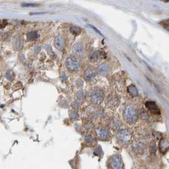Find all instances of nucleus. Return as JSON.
<instances>
[{"label": "nucleus", "instance_id": "0eeeda50", "mask_svg": "<svg viewBox=\"0 0 169 169\" xmlns=\"http://www.w3.org/2000/svg\"><path fill=\"white\" fill-rule=\"evenodd\" d=\"M97 136L99 139L106 141L110 138V133L105 129L99 128L97 130Z\"/></svg>", "mask_w": 169, "mask_h": 169}, {"label": "nucleus", "instance_id": "6ab92c4d", "mask_svg": "<svg viewBox=\"0 0 169 169\" xmlns=\"http://www.w3.org/2000/svg\"><path fill=\"white\" fill-rule=\"evenodd\" d=\"M7 21L5 20H0V29L5 27L6 26H7Z\"/></svg>", "mask_w": 169, "mask_h": 169}, {"label": "nucleus", "instance_id": "f257e3e1", "mask_svg": "<svg viewBox=\"0 0 169 169\" xmlns=\"http://www.w3.org/2000/svg\"><path fill=\"white\" fill-rule=\"evenodd\" d=\"M104 93L99 89H93L90 92L88 99L90 101L95 104H100L104 99Z\"/></svg>", "mask_w": 169, "mask_h": 169}, {"label": "nucleus", "instance_id": "a211bd4d", "mask_svg": "<svg viewBox=\"0 0 169 169\" xmlns=\"http://www.w3.org/2000/svg\"><path fill=\"white\" fill-rule=\"evenodd\" d=\"M39 5L34 3H24L22 5V7H38Z\"/></svg>", "mask_w": 169, "mask_h": 169}, {"label": "nucleus", "instance_id": "4be33fe9", "mask_svg": "<svg viewBox=\"0 0 169 169\" xmlns=\"http://www.w3.org/2000/svg\"><path fill=\"white\" fill-rule=\"evenodd\" d=\"M79 106H80V104L78 102H75L73 103V107L75 109H78V107H79Z\"/></svg>", "mask_w": 169, "mask_h": 169}, {"label": "nucleus", "instance_id": "2eb2a0df", "mask_svg": "<svg viewBox=\"0 0 169 169\" xmlns=\"http://www.w3.org/2000/svg\"><path fill=\"white\" fill-rule=\"evenodd\" d=\"M38 38V34L35 31L29 32L27 34V39L29 41H33Z\"/></svg>", "mask_w": 169, "mask_h": 169}, {"label": "nucleus", "instance_id": "f3484780", "mask_svg": "<svg viewBox=\"0 0 169 169\" xmlns=\"http://www.w3.org/2000/svg\"><path fill=\"white\" fill-rule=\"evenodd\" d=\"M76 97L79 100L82 101L84 99V94H83V92L81 91V90H80V91H78L76 93Z\"/></svg>", "mask_w": 169, "mask_h": 169}, {"label": "nucleus", "instance_id": "7ed1b4c3", "mask_svg": "<svg viewBox=\"0 0 169 169\" xmlns=\"http://www.w3.org/2000/svg\"><path fill=\"white\" fill-rule=\"evenodd\" d=\"M65 65L69 71H76L80 68V63L76 57L70 56L65 60Z\"/></svg>", "mask_w": 169, "mask_h": 169}, {"label": "nucleus", "instance_id": "9b49d317", "mask_svg": "<svg viewBox=\"0 0 169 169\" xmlns=\"http://www.w3.org/2000/svg\"><path fill=\"white\" fill-rule=\"evenodd\" d=\"M63 38L61 36H59L55 40V46L57 49H60L63 45Z\"/></svg>", "mask_w": 169, "mask_h": 169}, {"label": "nucleus", "instance_id": "423d86ee", "mask_svg": "<svg viewBox=\"0 0 169 169\" xmlns=\"http://www.w3.org/2000/svg\"><path fill=\"white\" fill-rule=\"evenodd\" d=\"M145 106L148 109V110L150 111L151 113L155 114H160V110L157 106L156 103L153 101H147L145 103Z\"/></svg>", "mask_w": 169, "mask_h": 169}, {"label": "nucleus", "instance_id": "ddd939ff", "mask_svg": "<svg viewBox=\"0 0 169 169\" xmlns=\"http://www.w3.org/2000/svg\"><path fill=\"white\" fill-rule=\"evenodd\" d=\"M99 54L96 52H93L89 55L88 59L90 62H96L99 59Z\"/></svg>", "mask_w": 169, "mask_h": 169}, {"label": "nucleus", "instance_id": "6e6552de", "mask_svg": "<svg viewBox=\"0 0 169 169\" xmlns=\"http://www.w3.org/2000/svg\"><path fill=\"white\" fill-rule=\"evenodd\" d=\"M95 72L94 70L92 68H88L84 72V78L87 80H92L95 77Z\"/></svg>", "mask_w": 169, "mask_h": 169}, {"label": "nucleus", "instance_id": "4468645a", "mask_svg": "<svg viewBox=\"0 0 169 169\" xmlns=\"http://www.w3.org/2000/svg\"><path fill=\"white\" fill-rule=\"evenodd\" d=\"M160 150H161V151L163 152V153H164L166 149H167L168 147V142L166 141L165 140H162L160 142Z\"/></svg>", "mask_w": 169, "mask_h": 169}, {"label": "nucleus", "instance_id": "aec40b11", "mask_svg": "<svg viewBox=\"0 0 169 169\" xmlns=\"http://www.w3.org/2000/svg\"><path fill=\"white\" fill-rule=\"evenodd\" d=\"M88 26H90V27H91V28H92V29H93L94 30V31H95V32H96L97 33H98V34H99L100 35L102 36V33H100V31H99V30H98L97 29L96 27H95L94 26H92V25H89V24H88Z\"/></svg>", "mask_w": 169, "mask_h": 169}, {"label": "nucleus", "instance_id": "412c9836", "mask_svg": "<svg viewBox=\"0 0 169 169\" xmlns=\"http://www.w3.org/2000/svg\"><path fill=\"white\" fill-rule=\"evenodd\" d=\"M83 81H81V80H78V81H77V83H76V84L78 85V87H82L83 86Z\"/></svg>", "mask_w": 169, "mask_h": 169}, {"label": "nucleus", "instance_id": "dca6fc26", "mask_svg": "<svg viewBox=\"0 0 169 169\" xmlns=\"http://www.w3.org/2000/svg\"><path fill=\"white\" fill-rule=\"evenodd\" d=\"M70 31L74 35H78L80 33V29L76 26H72L70 27Z\"/></svg>", "mask_w": 169, "mask_h": 169}, {"label": "nucleus", "instance_id": "39448f33", "mask_svg": "<svg viewBox=\"0 0 169 169\" xmlns=\"http://www.w3.org/2000/svg\"><path fill=\"white\" fill-rule=\"evenodd\" d=\"M110 167L111 169H123V162L117 155L112 156L110 160Z\"/></svg>", "mask_w": 169, "mask_h": 169}, {"label": "nucleus", "instance_id": "f03ea898", "mask_svg": "<svg viewBox=\"0 0 169 169\" xmlns=\"http://www.w3.org/2000/svg\"><path fill=\"white\" fill-rule=\"evenodd\" d=\"M123 117L125 121L129 123L136 122L138 118L136 110L132 106H128L126 107L123 112Z\"/></svg>", "mask_w": 169, "mask_h": 169}, {"label": "nucleus", "instance_id": "20e7f679", "mask_svg": "<svg viewBox=\"0 0 169 169\" xmlns=\"http://www.w3.org/2000/svg\"><path fill=\"white\" fill-rule=\"evenodd\" d=\"M130 132L129 130L126 129L120 130L117 134V139L119 142L122 144H127L130 140Z\"/></svg>", "mask_w": 169, "mask_h": 169}, {"label": "nucleus", "instance_id": "5701e85b", "mask_svg": "<svg viewBox=\"0 0 169 169\" xmlns=\"http://www.w3.org/2000/svg\"><path fill=\"white\" fill-rule=\"evenodd\" d=\"M46 12H39V13H32L31 14H35V15H37V14H46Z\"/></svg>", "mask_w": 169, "mask_h": 169}, {"label": "nucleus", "instance_id": "1a4fd4ad", "mask_svg": "<svg viewBox=\"0 0 169 169\" xmlns=\"http://www.w3.org/2000/svg\"><path fill=\"white\" fill-rule=\"evenodd\" d=\"M72 51L74 53L78 56H81L83 53V47L81 43H78L75 44L72 48Z\"/></svg>", "mask_w": 169, "mask_h": 169}, {"label": "nucleus", "instance_id": "f8f14e48", "mask_svg": "<svg viewBox=\"0 0 169 169\" xmlns=\"http://www.w3.org/2000/svg\"><path fill=\"white\" fill-rule=\"evenodd\" d=\"M98 70L100 72H101V73H106V72L110 71V66L107 64H102L99 66Z\"/></svg>", "mask_w": 169, "mask_h": 169}, {"label": "nucleus", "instance_id": "9d476101", "mask_svg": "<svg viewBox=\"0 0 169 169\" xmlns=\"http://www.w3.org/2000/svg\"><path fill=\"white\" fill-rule=\"evenodd\" d=\"M127 89H128L129 93L132 97H136V96L138 95V94H139L138 90H137V88L134 85H133V84H132V85H130L128 87Z\"/></svg>", "mask_w": 169, "mask_h": 169}]
</instances>
